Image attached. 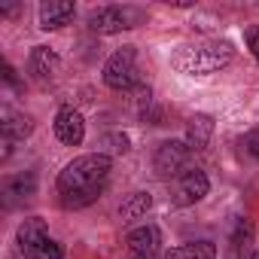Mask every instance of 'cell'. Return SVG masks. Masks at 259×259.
<instances>
[{
	"mask_svg": "<svg viewBox=\"0 0 259 259\" xmlns=\"http://www.w3.org/2000/svg\"><path fill=\"white\" fill-rule=\"evenodd\" d=\"M107 177H110V156L92 153V156L73 159V162L58 174V195H61V204H64V207H85V204H92V201L104 192Z\"/></svg>",
	"mask_w": 259,
	"mask_h": 259,
	"instance_id": "obj_1",
	"label": "cell"
},
{
	"mask_svg": "<svg viewBox=\"0 0 259 259\" xmlns=\"http://www.w3.org/2000/svg\"><path fill=\"white\" fill-rule=\"evenodd\" d=\"M235 58V49L226 40H201V43H186L171 55V67L189 76H204L229 67Z\"/></svg>",
	"mask_w": 259,
	"mask_h": 259,
	"instance_id": "obj_2",
	"label": "cell"
},
{
	"mask_svg": "<svg viewBox=\"0 0 259 259\" xmlns=\"http://www.w3.org/2000/svg\"><path fill=\"white\" fill-rule=\"evenodd\" d=\"M104 82L113 92H132L141 89V70H138V58H135V46H125L119 52H113L104 64Z\"/></svg>",
	"mask_w": 259,
	"mask_h": 259,
	"instance_id": "obj_3",
	"label": "cell"
},
{
	"mask_svg": "<svg viewBox=\"0 0 259 259\" xmlns=\"http://www.w3.org/2000/svg\"><path fill=\"white\" fill-rule=\"evenodd\" d=\"M189 144L183 141H165L159 150H156V159H153V168L162 180L168 177H180L186 171V162H189Z\"/></svg>",
	"mask_w": 259,
	"mask_h": 259,
	"instance_id": "obj_4",
	"label": "cell"
},
{
	"mask_svg": "<svg viewBox=\"0 0 259 259\" xmlns=\"http://www.w3.org/2000/svg\"><path fill=\"white\" fill-rule=\"evenodd\" d=\"M210 189V180L201 168H186L180 177H177V186H174V204L186 207V204H195L207 195Z\"/></svg>",
	"mask_w": 259,
	"mask_h": 259,
	"instance_id": "obj_5",
	"label": "cell"
},
{
	"mask_svg": "<svg viewBox=\"0 0 259 259\" xmlns=\"http://www.w3.org/2000/svg\"><path fill=\"white\" fill-rule=\"evenodd\" d=\"M89 28L95 34H119L125 28H135L132 25V13L128 10H119V7H104V10H95L89 16Z\"/></svg>",
	"mask_w": 259,
	"mask_h": 259,
	"instance_id": "obj_6",
	"label": "cell"
},
{
	"mask_svg": "<svg viewBox=\"0 0 259 259\" xmlns=\"http://www.w3.org/2000/svg\"><path fill=\"white\" fill-rule=\"evenodd\" d=\"M55 138L67 147H79L85 138V122L73 107H61L55 116Z\"/></svg>",
	"mask_w": 259,
	"mask_h": 259,
	"instance_id": "obj_7",
	"label": "cell"
},
{
	"mask_svg": "<svg viewBox=\"0 0 259 259\" xmlns=\"http://www.w3.org/2000/svg\"><path fill=\"white\" fill-rule=\"evenodd\" d=\"M162 250V235L156 226H141L128 235V253L135 259H156Z\"/></svg>",
	"mask_w": 259,
	"mask_h": 259,
	"instance_id": "obj_8",
	"label": "cell"
},
{
	"mask_svg": "<svg viewBox=\"0 0 259 259\" xmlns=\"http://www.w3.org/2000/svg\"><path fill=\"white\" fill-rule=\"evenodd\" d=\"M58 67H61V61H58V55H55L49 46H34V52H31V58H28V70H31V76H34L37 82L55 79Z\"/></svg>",
	"mask_w": 259,
	"mask_h": 259,
	"instance_id": "obj_9",
	"label": "cell"
},
{
	"mask_svg": "<svg viewBox=\"0 0 259 259\" xmlns=\"http://www.w3.org/2000/svg\"><path fill=\"white\" fill-rule=\"evenodd\" d=\"M73 4L67 0H46L40 7V28L43 31H55V28H64L70 19H73Z\"/></svg>",
	"mask_w": 259,
	"mask_h": 259,
	"instance_id": "obj_10",
	"label": "cell"
},
{
	"mask_svg": "<svg viewBox=\"0 0 259 259\" xmlns=\"http://www.w3.org/2000/svg\"><path fill=\"white\" fill-rule=\"evenodd\" d=\"M31 119L25 113H16L13 107H4V113H0V132H4L7 141H25L31 135Z\"/></svg>",
	"mask_w": 259,
	"mask_h": 259,
	"instance_id": "obj_11",
	"label": "cell"
},
{
	"mask_svg": "<svg viewBox=\"0 0 259 259\" xmlns=\"http://www.w3.org/2000/svg\"><path fill=\"white\" fill-rule=\"evenodd\" d=\"M210 135H213V119L210 116L198 113V116L189 119V128H186V144H189V150H204L210 144Z\"/></svg>",
	"mask_w": 259,
	"mask_h": 259,
	"instance_id": "obj_12",
	"label": "cell"
},
{
	"mask_svg": "<svg viewBox=\"0 0 259 259\" xmlns=\"http://www.w3.org/2000/svg\"><path fill=\"white\" fill-rule=\"evenodd\" d=\"M46 238H49V232H46V223H43L40 217H28V220L19 226V247H22V253H28L31 247L43 244Z\"/></svg>",
	"mask_w": 259,
	"mask_h": 259,
	"instance_id": "obj_13",
	"label": "cell"
},
{
	"mask_svg": "<svg viewBox=\"0 0 259 259\" xmlns=\"http://www.w3.org/2000/svg\"><path fill=\"white\" fill-rule=\"evenodd\" d=\"M165 259H217V247L210 241H195V244H183L168 250Z\"/></svg>",
	"mask_w": 259,
	"mask_h": 259,
	"instance_id": "obj_14",
	"label": "cell"
},
{
	"mask_svg": "<svg viewBox=\"0 0 259 259\" xmlns=\"http://www.w3.org/2000/svg\"><path fill=\"white\" fill-rule=\"evenodd\" d=\"M150 204H153L150 192H135L132 198L119 207V217H122V220H141V217L150 210Z\"/></svg>",
	"mask_w": 259,
	"mask_h": 259,
	"instance_id": "obj_15",
	"label": "cell"
},
{
	"mask_svg": "<svg viewBox=\"0 0 259 259\" xmlns=\"http://www.w3.org/2000/svg\"><path fill=\"white\" fill-rule=\"evenodd\" d=\"M34 189H37V177H34V174L10 177V180H7V186H4V192H7L10 198H31V195H34Z\"/></svg>",
	"mask_w": 259,
	"mask_h": 259,
	"instance_id": "obj_16",
	"label": "cell"
},
{
	"mask_svg": "<svg viewBox=\"0 0 259 259\" xmlns=\"http://www.w3.org/2000/svg\"><path fill=\"white\" fill-rule=\"evenodd\" d=\"M25 259H64V250H61V244H58V241L46 238L43 244L31 247V250L25 253Z\"/></svg>",
	"mask_w": 259,
	"mask_h": 259,
	"instance_id": "obj_17",
	"label": "cell"
},
{
	"mask_svg": "<svg viewBox=\"0 0 259 259\" xmlns=\"http://www.w3.org/2000/svg\"><path fill=\"white\" fill-rule=\"evenodd\" d=\"M241 147H244V153H250L253 159H259V128H256V132H250V135L241 141Z\"/></svg>",
	"mask_w": 259,
	"mask_h": 259,
	"instance_id": "obj_18",
	"label": "cell"
},
{
	"mask_svg": "<svg viewBox=\"0 0 259 259\" xmlns=\"http://www.w3.org/2000/svg\"><path fill=\"white\" fill-rule=\"evenodd\" d=\"M244 40H247V46H250L253 58L259 61V28H256V25H253V28H247V31H244Z\"/></svg>",
	"mask_w": 259,
	"mask_h": 259,
	"instance_id": "obj_19",
	"label": "cell"
},
{
	"mask_svg": "<svg viewBox=\"0 0 259 259\" xmlns=\"http://www.w3.org/2000/svg\"><path fill=\"white\" fill-rule=\"evenodd\" d=\"M4 79H7L10 85H16V70H13L10 64H4Z\"/></svg>",
	"mask_w": 259,
	"mask_h": 259,
	"instance_id": "obj_20",
	"label": "cell"
},
{
	"mask_svg": "<svg viewBox=\"0 0 259 259\" xmlns=\"http://www.w3.org/2000/svg\"><path fill=\"white\" fill-rule=\"evenodd\" d=\"M253 259H259V253H256V256H253Z\"/></svg>",
	"mask_w": 259,
	"mask_h": 259,
	"instance_id": "obj_21",
	"label": "cell"
}]
</instances>
